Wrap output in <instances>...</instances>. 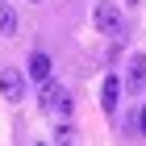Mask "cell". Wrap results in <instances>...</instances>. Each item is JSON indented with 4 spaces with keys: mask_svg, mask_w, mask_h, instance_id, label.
Instances as JSON below:
<instances>
[{
    "mask_svg": "<svg viewBox=\"0 0 146 146\" xmlns=\"http://www.w3.org/2000/svg\"><path fill=\"white\" fill-rule=\"evenodd\" d=\"M42 113H58V117H67L71 113V92L63 88V84H54V79H46L42 84Z\"/></svg>",
    "mask_w": 146,
    "mask_h": 146,
    "instance_id": "1",
    "label": "cell"
},
{
    "mask_svg": "<svg viewBox=\"0 0 146 146\" xmlns=\"http://www.w3.org/2000/svg\"><path fill=\"white\" fill-rule=\"evenodd\" d=\"M92 21H96V29H100L104 38H113V42H121V38H125V21H121V13L113 9V4H96Z\"/></svg>",
    "mask_w": 146,
    "mask_h": 146,
    "instance_id": "2",
    "label": "cell"
},
{
    "mask_svg": "<svg viewBox=\"0 0 146 146\" xmlns=\"http://www.w3.org/2000/svg\"><path fill=\"white\" fill-rule=\"evenodd\" d=\"M0 96L9 104H21L25 100V75L17 67H0Z\"/></svg>",
    "mask_w": 146,
    "mask_h": 146,
    "instance_id": "3",
    "label": "cell"
},
{
    "mask_svg": "<svg viewBox=\"0 0 146 146\" xmlns=\"http://www.w3.org/2000/svg\"><path fill=\"white\" fill-rule=\"evenodd\" d=\"M125 88L129 92H142L146 88V54H134L125 63Z\"/></svg>",
    "mask_w": 146,
    "mask_h": 146,
    "instance_id": "4",
    "label": "cell"
},
{
    "mask_svg": "<svg viewBox=\"0 0 146 146\" xmlns=\"http://www.w3.org/2000/svg\"><path fill=\"white\" fill-rule=\"evenodd\" d=\"M117 96H121V79H117V75H104V84H100V109L113 113V109H117Z\"/></svg>",
    "mask_w": 146,
    "mask_h": 146,
    "instance_id": "5",
    "label": "cell"
},
{
    "mask_svg": "<svg viewBox=\"0 0 146 146\" xmlns=\"http://www.w3.org/2000/svg\"><path fill=\"white\" fill-rule=\"evenodd\" d=\"M50 67H54L50 54H42V50L29 54V79H34V84H46V79H50Z\"/></svg>",
    "mask_w": 146,
    "mask_h": 146,
    "instance_id": "6",
    "label": "cell"
},
{
    "mask_svg": "<svg viewBox=\"0 0 146 146\" xmlns=\"http://www.w3.org/2000/svg\"><path fill=\"white\" fill-rule=\"evenodd\" d=\"M21 21H17V9H13L9 0H0V38H17Z\"/></svg>",
    "mask_w": 146,
    "mask_h": 146,
    "instance_id": "7",
    "label": "cell"
},
{
    "mask_svg": "<svg viewBox=\"0 0 146 146\" xmlns=\"http://www.w3.org/2000/svg\"><path fill=\"white\" fill-rule=\"evenodd\" d=\"M54 146H75V129H71L67 121H63V125L54 129Z\"/></svg>",
    "mask_w": 146,
    "mask_h": 146,
    "instance_id": "8",
    "label": "cell"
},
{
    "mask_svg": "<svg viewBox=\"0 0 146 146\" xmlns=\"http://www.w3.org/2000/svg\"><path fill=\"white\" fill-rule=\"evenodd\" d=\"M138 129H142V134H146V109H142V117H138Z\"/></svg>",
    "mask_w": 146,
    "mask_h": 146,
    "instance_id": "9",
    "label": "cell"
},
{
    "mask_svg": "<svg viewBox=\"0 0 146 146\" xmlns=\"http://www.w3.org/2000/svg\"><path fill=\"white\" fill-rule=\"evenodd\" d=\"M125 4H138V0H125Z\"/></svg>",
    "mask_w": 146,
    "mask_h": 146,
    "instance_id": "10",
    "label": "cell"
},
{
    "mask_svg": "<svg viewBox=\"0 0 146 146\" xmlns=\"http://www.w3.org/2000/svg\"><path fill=\"white\" fill-rule=\"evenodd\" d=\"M34 146H46V142H34Z\"/></svg>",
    "mask_w": 146,
    "mask_h": 146,
    "instance_id": "11",
    "label": "cell"
},
{
    "mask_svg": "<svg viewBox=\"0 0 146 146\" xmlns=\"http://www.w3.org/2000/svg\"><path fill=\"white\" fill-rule=\"evenodd\" d=\"M34 4H42V0H34Z\"/></svg>",
    "mask_w": 146,
    "mask_h": 146,
    "instance_id": "12",
    "label": "cell"
}]
</instances>
